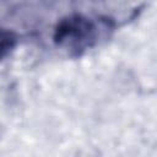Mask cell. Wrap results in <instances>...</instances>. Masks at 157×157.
Here are the masks:
<instances>
[{
    "label": "cell",
    "instance_id": "7a4b0ae2",
    "mask_svg": "<svg viewBox=\"0 0 157 157\" xmlns=\"http://www.w3.org/2000/svg\"><path fill=\"white\" fill-rule=\"evenodd\" d=\"M16 38L13 33L7 31H0V59L4 58L15 45Z\"/></svg>",
    "mask_w": 157,
    "mask_h": 157
},
{
    "label": "cell",
    "instance_id": "6da1fadb",
    "mask_svg": "<svg viewBox=\"0 0 157 157\" xmlns=\"http://www.w3.org/2000/svg\"><path fill=\"white\" fill-rule=\"evenodd\" d=\"M93 38V26L81 16H71L60 22L55 31V40L59 44L81 49Z\"/></svg>",
    "mask_w": 157,
    "mask_h": 157
}]
</instances>
